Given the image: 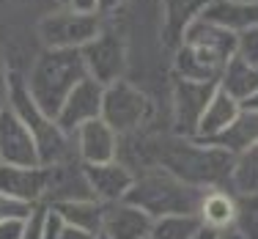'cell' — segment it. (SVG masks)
Wrapping results in <instances>:
<instances>
[{"label":"cell","mask_w":258,"mask_h":239,"mask_svg":"<svg viewBox=\"0 0 258 239\" xmlns=\"http://www.w3.org/2000/svg\"><path fill=\"white\" fill-rule=\"evenodd\" d=\"M9 107L25 121V127L30 130V135H33L36 146H39L41 165H58V162H63V159L77 157L72 138L55 124V118H50L44 110L30 99L25 83L17 80V77L9 80Z\"/></svg>","instance_id":"cell-5"},{"label":"cell","mask_w":258,"mask_h":239,"mask_svg":"<svg viewBox=\"0 0 258 239\" xmlns=\"http://www.w3.org/2000/svg\"><path fill=\"white\" fill-rule=\"evenodd\" d=\"M217 91L214 83H192V80H179L173 91V118H176V132L181 138L192 140L198 121L204 115V110L212 99V94Z\"/></svg>","instance_id":"cell-11"},{"label":"cell","mask_w":258,"mask_h":239,"mask_svg":"<svg viewBox=\"0 0 258 239\" xmlns=\"http://www.w3.org/2000/svg\"><path fill=\"white\" fill-rule=\"evenodd\" d=\"M0 239H22V220L0 223Z\"/></svg>","instance_id":"cell-30"},{"label":"cell","mask_w":258,"mask_h":239,"mask_svg":"<svg viewBox=\"0 0 258 239\" xmlns=\"http://www.w3.org/2000/svg\"><path fill=\"white\" fill-rule=\"evenodd\" d=\"M204 190L184 185L165 168H154L135 173V185L129 190L126 201L138 209H143L151 220L170 217V214H195Z\"/></svg>","instance_id":"cell-4"},{"label":"cell","mask_w":258,"mask_h":239,"mask_svg":"<svg viewBox=\"0 0 258 239\" xmlns=\"http://www.w3.org/2000/svg\"><path fill=\"white\" fill-rule=\"evenodd\" d=\"M88 77L80 50H44L39 61L30 69V77L25 80V88L30 99L44 110L50 118L58 115L66 96L77 88V83Z\"/></svg>","instance_id":"cell-3"},{"label":"cell","mask_w":258,"mask_h":239,"mask_svg":"<svg viewBox=\"0 0 258 239\" xmlns=\"http://www.w3.org/2000/svg\"><path fill=\"white\" fill-rule=\"evenodd\" d=\"M220 234H214V231H209V228H201L198 231V236H195V239H217Z\"/></svg>","instance_id":"cell-36"},{"label":"cell","mask_w":258,"mask_h":239,"mask_svg":"<svg viewBox=\"0 0 258 239\" xmlns=\"http://www.w3.org/2000/svg\"><path fill=\"white\" fill-rule=\"evenodd\" d=\"M0 162L3 165H41L39 146L25 121L9 105L0 110Z\"/></svg>","instance_id":"cell-10"},{"label":"cell","mask_w":258,"mask_h":239,"mask_svg":"<svg viewBox=\"0 0 258 239\" xmlns=\"http://www.w3.org/2000/svg\"><path fill=\"white\" fill-rule=\"evenodd\" d=\"M233 55H236V36L195 17L181 33V47L176 52V75L179 80L217 85L225 64Z\"/></svg>","instance_id":"cell-1"},{"label":"cell","mask_w":258,"mask_h":239,"mask_svg":"<svg viewBox=\"0 0 258 239\" xmlns=\"http://www.w3.org/2000/svg\"><path fill=\"white\" fill-rule=\"evenodd\" d=\"M69 9L77 14H99V0H69Z\"/></svg>","instance_id":"cell-31"},{"label":"cell","mask_w":258,"mask_h":239,"mask_svg":"<svg viewBox=\"0 0 258 239\" xmlns=\"http://www.w3.org/2000/svg\"><path fill=\"white\" fill-rule=\"evenodd\" d=\"M121 0H99V11H110V9H115Z\"/></svg>","instance_id":"cell-35"},{"label":"cell","mask_w":258,"mask_h":239,"mask_svg":"<svg viewBox=\"0 0 258 239\" xmlns=\"http://www.w3.org/2000/svg\"><path fill=\"white\" fill-rule=\"evenodd\" d=\"M85 179H88L91 195L107 206V204L126 201L129 190L135 185V170L121 159H113V162H104V165H85Z\"/></svg>","instance_id":"cell-15"},{"label":"cell","mask_w":258,"mask_h":239,"mask_svg":"<svg viewBox=\"0 0 258 239\" xmlns=\"http://www.w3.org/2000/svg\"><path fill=\"white\" fill-rule=\"evenodd\" d=\"M201 228L204 225L198 214H170V217L154 220L149 239H195Z\"/></svg>","instance_id":"cell-24"},{"label":"cell","mask_w":258,"mask_h":239,"mask_svg":"<svg viewBox=\"0 0 258 239\" xmlns=\"http://www.w3.org/2000/svg\"><path fill=\"white\" fill-rule=\"evenodd\" d=\"M217 239H242V236H239V234H236V231H233V228H231V231H223V234H220Z\"/></svg>","instance_id":"cell-37"},{"label":"cell","mask_w":258,"mask_h":239,"mask_svg":"<svg viewBox=\"0 0 258 239\" xmlns=\"http://www.w3.org/2000/svg\"><path fill=\"white\" fill-rule=\"evenodd\" d=\"M58 239H94V236L85 234V231H80V228H72V225H63V231H60Z\"/></svg>","instance_id":"cell-33"},{"label":"cell","mask_w":258,"mask_h":239,"mask_svg":"<svg viewBox=\"0 0 258 239\" xmlns=\"http://www.w3.org/2000/svg\"><path fill=\"white\" fill-rule=\"evenodd\" d=\"M0 193L25 206L44 204L47 168L44 165H0Z\"/></svg>","instance_id":"cell-12"},{"label":"cell","mask_w":258,"mask_h":239,"mask_svg":"<svg viewBox=\"0 0 258 239\" xmlns=\"http://www.w3.org/2000/svg\"><path fill=\"white\" fill-rule=\"evenodd\" d=\"M209 146H217V149L228 151L231 157H239L244 151L255 149L258 146V113L242 107V113L233 118V124L223 135H217Z\"/></svg>","instance_id":"cell-20"},{"label":"cell","mask_w":258,"mask_h":239,"mask_svg":"<svg viewBox=\"0 0 258 239\" xmlns=\"http://www.w3.org/2000/svg\"><path fill=\"white\" fill-rule=\"evenodd\" d=\"M39 33L47 50H83L102 33V22L99 14H77L69 9L41 20Z\"/></svg>","instance_id":"cell-6"},{"label":"cell","mask_w":258,"mask_h":239,"mask_svg":"<svg viewBox=\"0 0 258 239\" xmlns=\"http://www.w3.org/2000/svg\"><path fill=\"white\" fill-rule=\"evenodd\" d=\"M217 88L225 91V94H228L231 99H236L239 105H244V102L258 91V66L242 61L239 55H233L228 64H225L220 80H217Z\"/></svg>","instance_id":"cell-21"},{"label":"cell","mask_w":258,"mask_h":239,"mask_svg":"<svg viewBox=\"0 0 258 239\" xmlns=\"http://www.w3.org/2000/svg\"><path fill=\"white\" fill-rule=\"evenodd\" d=\"M154 220L143 209L132 206L129 201L104 206V223H102V236L104 239H149Z\"/></svg>","instance_id":"cell-16"},{"label":"cell","mask_w":258,"mask_h":239,"mask_svg":"<svg viewBox=\"0 0 258 239\" xmlns=\"http://www.w3.org/2000/svg\"><path fill=\"white\" fill-rule=\"evenodd\" d=\"M30 209H33V206H25V204H20V201H14V198H9V195L0 193V223H9V220H25Z\"/></svg>","instance_id":"cell-28"},{"label":"cell","mask_w":258,"mask_h":239,"mask_svg":"<svg viewBox=\"0 0 258 239\" xmlns=\"http://www.w3.org/2000/svg\"><path fill=\"white\" fill-rule=\"evenodd\" d=\"M195 214H198L201 225L209 231H214V234L231 231L233 223H236V195H233L228 187L204 190Z\"/></svg>","instance_id":"cell-18"},{"label":"cell","mask_w":258,"mask_h":239,"mask_svg":"<svg viewBox=\"0 0 258 239\" xmlns=\"http://www.w3.org/2000/svg\"><path fill=\"white\" fill-rule=\"evenodd\" d=\"M55 212L63 217L66 225L80 228L91 236L102 234V223H104V204H99L96 198H80V201H66V204L52 206Z\"/></svg>","instance_id":"cell-22"},{"label":"cell","mask_w":258,"mask_h":239,"mask_svg":"<svg viewBox=\"0 0 258 239\" xmlns=\"http://www.w3.org/2000/svg\"><path fill=\"white\" fill-rule=\"evenodd\" d=\"M47 168V206H58L66 201H80V198H94L85 179V165L77 157L63 159L58 165H44Z\"/></svg>","instance_id":"cell-13"},{"label":"cell","mask_w":258,"mask_h":239,"mask_svg":"<svg viewBox=\"0 0 258 239\" xmlns=\"http://www.w3.org/2000/svg\"><path fill=\"white\" fill-rule=\"evenodd\" d=\"M151 115V102L143 91H138L132 83L118 80L113 85H104L102 99V121L110 124L115 132H132Z\"/></svg>","instance_id":"cell-7"},{"label":"cell","mask_w":258,"mask_h":239,"mask_svg":"<svg viewBox=\"0 0 258 239\" xmlns=\"http://www.w3.org/2000/svg\"><path fill=\"white\" fill-rule=\"evenodd\" d=\"M47 214L50 206L39 204L28 212V217L22 220V239H44V225H47Z\"/></svg>","instance_id":"cell-26"},{"label":"cell","mask_w":258,"mask_h":239,"mask_svg":"<svg viewBox=\"0 0 258 239\" xmlns=\"http://www.w3.org/2000/svg\"><path fill=\"white\" fill-rule=\"evenodd\" d=\"M80 55H83V64H85V75L91 80H96L99 85H113L124 75V64H126L124 44L113 33L102 30L91 44H85L80 50Z\"/></svg>","instance_id":"cell-8"},{"label":"cell","mask_w":258,"mask_h":239,"mask_svg":"<svg viewBox=\"0 0 258 239\" xmlns=\"http://www.w3.org/2000/svg\"><path fill=\"white\" fill-rule=\"evenodd\" d=\"M75 154L83 165H104L118 159V132L102 118L88 121L72 135Z\"/></svg>","instance_id":"cell-14"},{"label":"cell","mask_w":258,"mask_h":239,"mask_svg":"<svg viewBox=\"0 0 258 239\" xmlns=\"http://www.w3.org/2000/svg\"><path fill=\"white\" fill-rule=\"evenodd\" d=\"M94 239H104V236H102V234H99V236H94Z\"/></svg>","instance_id":"cell-38"},{"label":"cell","mask_w":258,"mask_h":239,"mask_svg":"<svg viewBox=\"0 0 258 239\" xmlns=\"http://www.w3.org/2000/svg\"><path fill=\"white\" fill-rule=\"evenodd\" d=\"M233 231L242 239H258V195H236Z\"/></svg>","instance_id":"cell-25"},{"label":"cell","mask_w":258,"mask_h":239,"mask_svg":"<svg viewBox=\"0 0 258 239\" xmlns=\"http://www.w3.org/2000/svg\"><path fill=\"white\" fill-rule=\"evenodd\" d=\"M9 72H6L3 66V58H0V110H3L6 105H9Z\"/></svg>","instance_id":"cell-32"},{"label":"cell","mask_w":258,"mask_h":239,"mask_svg":"<svg viewBox=\"0 0 258 239\" xmlns=\"http://www.w3.org/2000/svg\"><path fill=\"white\" fill-rule=\"evenodd\" d=\"M159 168L173 173L184 185L198 187V190H212V187H228L233 157L228 151L217 149L198 140H173L162 149L159 154Z\"/></svg>","instance_id":"cell-2"},{"label":"cell","mask_w":258,"mask_h":239,"mask_svg":"<svg viewBox=\"0 0 258 239\" xmlns=\"http://www.w3.org/2000/svg\"><path fill=\"white\" fill-rule=\"evenodd\" d=\"M236 55L247 64L258 66V25L236 36Z\"/></svg>","instance_id":"cell-27"},{"label":"cell","mask_w":258,"mask_h":239,"mask_svg":"<svg viewBox=\"0 0 258 239\" xmlns=\"http://www.w3.org/2000/svg\"><path fill=\"white\" fill-rule=\"evenodd\" d=\"M102 99H104V85H99L91 77H85L83 83H77V88L60 105L58 115H55V124L72 138L83 124L102 118Z\"/></svg>","instance_id":"cell-9"},{"label":"cell","mask_w":258,"mask_h":239,"mask_svg":"<svg viewBox=\"0 0 258 239\" xmlns=\"http://www.w3.org/2000/svg\"><path fill=\"white\" fill-rule=\"evenodd\" d=\"M198 17L239 36L258 25V0H209Z\"/></svg>","instance_id":"cell-17"},{"label":"cell","mask_w":258,"mask_h":239,"mask_svg":"<svg viewBox=\"0 0 258 239\" xmlns=\"http://www.w3.org/2000/svg\"><path fill=\"white\" fill-rule=\"evenodd\" d=\"M244 110H255V113H258V91H255V94L253 96H250V99L247 102H244V105H242Z\"/></svg>","instance_id":"cell-34"},{"label":"cell","mask_w":258,"mask_h":239,"mask_svg":"<svg viewBox=\"0 0 258 239\" xmlns=\"http://www.w3.org/2000/svg\"><path fill=\"white\" fill-rule=\"evenodd\" d=\"M239 113H242V105H239L236 99H231L225 91L217 88L212 94V99H209L204 115H201L192 140H198V143H212L217 135H223L233 124V118H236Z\"/></svg>","instance_id":"cell-19"},{"label":"cell","mask_w":258,"mask_h":239,"mask_svg":"<svg viewBox=\"0 0 258 239\" xmlns=\"http://www.w3.org/2000/svg\"><path fill=\"white\" fill-rule=\"evenodd\" d=\"M228 190L233 195H258V146L233 157Z\"/></svg>","instance_id":"cell-23"},{"label":"cell","mask_w":258,"mask_h":239,"mask_svg":"<svg viewBox=\"0 0 258 239\" xmlns=\"http://www.w3.org/2000/svg\"><path fill=\"white\" fill-rule=\"evenodd\" d=\"M0 165H3V162H0Z\"/></svg>","instance_id":"cell-39"},{"label":"cell","mask_w":258,"mask_h":239,"mask_svg":"<svg viewBox=\"0 0 258 239\" xmlns=\"http://www.w3.org/2000/svg\"><path fill=\"white\" fill-rule=\"evenodd\" d=\"M63 217H60L58 212L50 206V214H47V225H44V239H58L60 231H63Z\"/></svg>","instance_id":"cell-29"}]
</instances>
